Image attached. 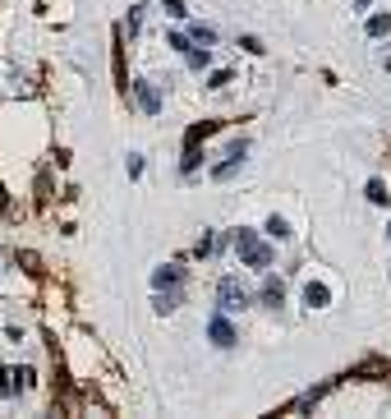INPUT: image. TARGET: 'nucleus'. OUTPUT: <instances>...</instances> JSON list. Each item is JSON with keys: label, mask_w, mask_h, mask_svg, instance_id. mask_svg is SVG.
I'll return each mask as SVG.
<instances>
[{"label": "nucleus", "mask_w": 391, "mask_h": 419, "mask_svg": "<svg viewBox=\"0 0 391 419\" xmlns=\"http://www.w3.org/2000/svg\"><path fill=\"white\" fill-rule=\"evenodd\" d=\"M235 254L244 258L249 267H267V263H272V249L258 240L253 231H239V235H235Z\"/></svg>", "instance_id": "1"}, {"label": "nucleus", "mask_w": 391, "mask_h": 419, "mask_svg": "<svg viewBox=\"0 0 391 419\" xmlns=\"http://www.w3.org/2000/svg\"><path fill=\"white\" fill-rule=\"evenodd\" d=\"M216 299H221V313L249 309V290L239 286V276H221V281H216Z\"/></svg>", "instance_id": "2"}, {"label": "nucleus", "mask_w": 391, "mask_h": 419, "mask_svg": "<svg viewBox=\"0 0 391 419\" xmlns=\"http://www.w3.org/2000/svg\"><path fill=\"white\" fill-rule=\"evenodd\" d=\"M134 97H138V106H143L147 115L161 111V92H156V83H147V78H138V83H134Z\"/></svg>", "instance_id": "3"}, {"label": "nucleus", "mask_w": 391, "mask_h": 419, "mask_svg": "<svg viewBox=\"0 0 391 419\" xmlns=\"http://www.w3.org/2000/svg\"><path fill=\"white\" fill-rule=\"evenodd\" d=\"M244 152H249V143H230V152H226V162L212 171V180H230L235 171H239V162H244Z\"/></svg>", "instance_id": "4"}, {"label": "nucleus", "mask_w": 391, "mask_h": 419, "mask_svg": "<svg viewBox=\"0 0 391 419\" xmlns=\"http://www.w3.org/2000/svg\"><path fill=\"white\" fill-rule=\"evenodd\" d=\"M207 336H212V346H221V350H230V346H235V327H230L226 318H212V322H207Z\"/></svg>", "instance_id": "5"}, {"label": "nucleus", "mask_w": 391, "mask_h": 419, "mask_svg": "<svg viewBox=\"0 0 391 419\" xmlns=\"http://www.w3.org/2000/svg\"><path fill=\"white\" fill-rule=\"evenodd\" d=\"M304 304H309V309H327V304H332V290H327L323 281H309V286H304Z\"/></svg>", "instance_id": "6"}, {"label": "nucleus", "mask_w": 391, "mask_h": 419, "mask_svg": "<svg viewBox=\"0 0 391 419\" xmlns=\"http://www.w3.org/2000/svg\"><path fill=\"white\" fill-rule=\"evenodd\" d=\"M263 304H267V309H281V304H286V286H281L276 276L263 281Z\"/></svg>", "instance_id": "7"}, {"label": "nucleus", "mask_w": 391, "mask_h": 419, "mask_svg": "<svg viewBox=\"0 0 391 419\" xmlns=\"http://www.w3.org/2000/svg\"><path fill=\"white\" fill-rule=\"evenodd\" d=\"M263 231H267L272 240H290V221H286V217H276V212H272V217H267V226H263Z\"/></svg>", "instance_id": "8"}, {"label": "nucleus", "mask_w": 391, "mask_h": 419, "mask_svg": "<svg viewBox=\"0 0 391 419\" xmlns=\"http://www.w3.org/2000/svg\"><path fill=\"white\" fill-rule=\"evenodd\" d=\"M152 281H156V290H161V286H179V281H184V272H179V267H156Z\"/></svg>", "instance_id": "9"}, {"label": "nucleus", "mask_w": 391, "mask_h": 419, "mask_svg": "<svg viewBox=\"0 0 391 419\" xmlns=\"http://www.w3.org/2000/svg\"><path fill=\"white\" fill-rule=\"evenodd\" d=\"M189 42H193V46H212L216 33H212V28H202V23H193V28H189Z\"/></svg>", "instance_id": "10"}, {"label": "nucleus", "mask_w": 391, "mask_h": 419, "mask_svg": "<svg viewBox=\"0 0 391 419\" xmlns=\"http://www.w3.org/2000/svg\"><path fill=\"white\" fill-rule=\"evenodd\" d=\"M391 33V14H373L369 19V37H387Z\"/></svg>", "instance_id": "11"}, {"label": "nucleus", "mask_w": 391, "mask_h": 419, "mask_svg": "<svg viewBox=\"0 0 391 419\" xmlns=\"http://www.w3.org/2000/svg\"><path fill=\"white\" fill-rule=\"evenodd\" d=\"M152 304H156V313H170V309L179 304V290H166V295H156Z\"/></svg>", "instance_id": "12"}, {"label": "nucleus", "mask_w": 391, "mask_h": 419, "mask_svg": "<svg viewBox=\"0 0 391 419\" xmlns=\"http://www.w3.org/2000/svg\"><path fill=\"white\" fill-rule=\"evenodd\" d=\"M14 378H19V374H5V369H0V397H14V392H19Z\"/></svg>", "instance_id": "13"}, {"label": "nucleus", "mask_w": 391, "mask_h": 419, "mask_svg": "<svg viewBox=\"0 0 391 419\" xmlns=\"http://www.w3.org/2000/svg\"><path fill=\"white\" fill-rule=\"evenodd\" d=\"M369 203H387V185L382 180H369Z\"/></svg>", "instance_id": "14"}, {"label": "nucleus", "mask_w": 391, "mask_h": 419, "mask_svg": "<svg viewBox=\"0 0 391 419\" xmlns=\"http://www.w3.org/2000/svg\"><path fill=\"white\" fill-rule=\"evenodd\" d=\"M207 254H216V235H202L198 240V258H207Z\"/></svg>", "instance_id": "15"}, {"label": "nucleus", "mask_w": 391, "mask_h": 419, "mask_svg": "<svg viewBox=\"0 0 391 419\" xmlns=\"http://www.w3.org/2000/svg\"><path fill=\"white\" fill-rule=\"evenodd\" d=\"M239 46H244L249 55H263V42H258V37H239Z\"/></svg>", "instance_id": "16"}, {"label": "nucleus", "mask_w": 391, "mask_h": 419, "mask_svg": "<svg viewBox=\"0 0 391 419\" xmlns=\"http://www.w3.org/2000/svg\"><path fill=\"white\" fill-rule=\"evenodd\" d=\"M226 83H230V69H216V74H212V83H207V88H226Z\"/></svg>", "instance_id": "17"}, {"label": "nucleus", "mask_w": 391, "mask_h": 419, "mask_svg": "<svg viewBox=\"0 0 391 419\" xmlns=\"http://www.w3.org/2000/svg\"><path fill=\"white\" fill-rule=\"evenodd\" d=\"M161 5H166L170 19H184V5H179V0H161Z\"/></svg>", "instance_id": "18"}, {"label": "nucleus", "mask_w": 391, "mask_h": 419, "mask_svg": "<svg viewBox=\"0 0 391 419\" xmlns=\"http://www.w3.org/2000/svg\"><path fill=\"white\" fill-rule=\"evenodd\" d=\"M369 5H373V0H355V10H369Z\"/></svg>", "instance_id": "19"}, {"label": "nucleus", "mask_w": 391, "mask_h": 419, "mask_svg": "<svg viewBox=\"0 0 391 419\" xmlns=\"http://www.w3.org/2000/svg\"><path fill=\"white\" fill-rule=\"evenodd\" d=\"M382 69H391V51H387V55H382Z\"/></svg>", "instance_id": "20"}, {"label": "nucleus", "mask_w": 391, "mask_h": 419, "mask_svg": "<svg viewBox=\"0 0 391 419\" xmlns=\"http://www.w3.org/2000/svg\"><path fill=\"white\" fill-rule=\"evenodd\" d=\"M387 244H391V226H387Z\"/></svg>", "instance_id": "21"}]
</instances>
